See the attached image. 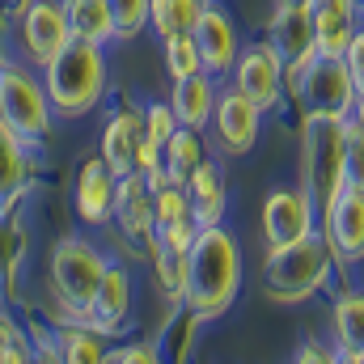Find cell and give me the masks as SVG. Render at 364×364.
Instances as JSON below:
<instances>
[{"mask_svg": "<svg viewBox=\"0 0 364 364\" xmlns=\"http://www.w3.org/2000/svg\"><path fill=\"white\" fill-rule=\"evenodd\" d=\"M242 292V246L225 225L199 229L186 255V284H182V305L191 318L212 322L233 309Z\"/></svg>", "mask_w": 364, "mask_h": 364, "instance_id": "6da1fadb", "label": "cell"}, {"mask_svg": "<svg viewBox=\"0 0 364 364\" xmlns=\"http://www.w3.org/2000/svg\"><path fill=\"white\" fill-rule=\"evenodd\" d=\"M106 85H110L106 51L97 43H85V38H73L68 47H60L43 64V90L51 97L55 114H68V119L90 114L106 97Z\"/></svg>", "mask_w": 364, "mask_h": 364, "instance_id": "7a4b0ae2", "label": "cell"}, {"mask_svg": "<svg viewBox=\"0 0 364 364\" xmlns=\"http://www.w3.org/2000/svg\"><path fill=\"white\" fill-rule=\"evenodd\" d=\"M331 275H335V250H331L326 233L314 229L309 237H301L292 246L267 250L259 284L279 305H305L309 296H318L331 284Z\"/></svg>", "mask_w": 364, "mask_h": 364, "instance_id": "3957f363", "label": "cell"}, {"mask_svg": "<svg viewBox=\"0 0 364 364\" xmlns=\"http://www.w3.org/2000/svg\"><path fill=\"white\" fill-rule=\"evenodd\" d=\"M343 186H348V170H343V119L305 114V132H301V191L314 199V208L322 216Z\"/></svg>", "mask_w": 364, "mask_h": 364, "instance_id": "277c9868", "label": "cell"}, {"mask_svg": "<svg viewBox=\"0 0 364 364\" xmlns=\"http://www.w3.org/2000/svg\"><path fill=\"white\" fill-rule=\"evenodd\" d=\"M284 90H292L305 114H322V119H348L356 106V81L343 55H314L292 77H284Z\"/></svg>", "mask_w": 364, "mask_h": 364, "instance_id": "5b68a950", "label": "cell"}, {"mask_svg": "<svg viewBox=\"0 0 364 364\" xmlns=\"http://www.w3.org/2000/svg\"><path fill=\"white\" fill-rule=\"evenodd\" d=\"M106 263H110V259H106L93 242H85V237H64V242L51 250V263H47V272H51V292H55V301L68 309L73 322H81L90 296L97 292V279L106 272Z\"/></svg>", "mask_w": 364, "mask_h": 364, "instance_id": "8992f818", "label": "cell"}, {"mask_svg": "<svg viewBox=\"0 0 364 364\" xmlns=\"http://www.w3.org/2000/svg\"><path fill=\"white\" fill-rule=\"evenodd\" d=\"M51 119H55V106L43 81L30 68L0 64V123L13 127L26 144H38L43 136H51Z\"/></svg>", "mask_w": 364, "mask_h": 364, "instance_id": "52a82bcc", "label": "cell"}, {"mask_svg": "<svg viewBox=\"0 0 364 364\" xmlns=\"http://www.w3.org/2000/svg\"><path fill=\"white\" fill-rule=\"evenodd\" d=\"M263 242L267 250H279V246H292L301 237H309L314 229H322V216L314 208V199L301 191V186H279L263 199Z\"/></svg>", "mask_w": 364, "mask_h": 364, "instance_id": "ba28073f", "label": "cell"}, {"mask_svg": "<svg viewBox=\"0 0 364 364\" xmlns=\"http://www.w3.org/2000/svg\"><path fill=\"white\" fill-rule=\"evenodd\" d=\"M212 136H216V149L225 157H246L255 144H259V132H263V110L237 90H220L216 93V106H212V119H208Z\"/></svg>", "mask_w": 364, "mask_h": 364, "instance_id": "9c48e42d", "label": "cell"}, {"mask_svg": "<svg viewBox=\"0 0 364 364\" xmlns=\"http://www.w3.org/2000/svg\"><path fill=\"white\" fill-rule=\"evenodd\" d=\"M267 43L284 64V77H292L301 64H309L318 55L314 47V13L309 4H292V0H275V13L267 21Z\"/></svg>", "mask_w": 364, "mask_h": 364, "instance_id": "30bf717a", "label": "cell"}, {"mask_svg": "<svg viewBox=\"0 0 364 364\" xmlns=\"http://www.w3.org/2000/svg\"><path fill=\"white\" fill-rule=\"evenodd\" d=\"M322 233L335 250V267H360L364 263V191L343 186L335 203L322 212Z\"/></svg>", "mask_w": 364, "mask_h": 364, "instance_id": "8fae6325", "label": "cell"}, {"mask_svg": "<svg viewBox=\"0 0 364 364\" xmlns=\"http://www.w3.org/2000/svg\"><path fill=\"white\" fill-rule=\"evenodd\" d=\"M233 90L246 93L263 114L279 106V97H284V64H279V55L272 51V43L263 38V43H250V47H242V55H237V64H233Z\"/></svg>", "mask_w": 364, "mask_h": 364, "instance_id": "7c38bea8", "label": "cell"}, {"mask_svg": "<svg viewBox=\"0 0 364 364\" xmlns=\"http://www.w3.org/2000/svg\"><path fill=\"white\" fill-rule=\"evenodd\" d=\"M195 34V47H199V64L208 77H229L237 55H242V34H237V21L220 9V4H208L199 13V21L191 26Z\"/></svg>", "mask_w": 364, "mask_h": 364, "instance_id": "4fadbf2b", "label": "cell"}, {"mask_svg": "<svg viewBox=\"0 0 364 364\" xmlns=\"http://www.w3.org/2000/svg\"><path fill=\"white\" fill-rule=\"evenodd\" d=\"M110 225L132 242L144 246L153 242V182L140 170H127L114 182V208H110Z\"/></svg>", "mask_w": 364, "mask_h": 364, "instance_id": "5bb4252c", "label": "cell"}, {"mask_svg": "<svg viewBox=\"0 0 364 364\" xmlns=\"http://www.w3.org/2000/svg\"><path fill=\"white\" fill-rule=\"evenodd\" d=\"M127 318H132V275H127L123 263H106V272L97 279V292L90 296L81 322L110 339V335H119L127 326Z\"/></svg>", "mask_w": 364, "mask_h": 364, "instance_id": "9a60e30c", "label": "cell"}, {"mask_svg": "<svg viewBox=\"0 0 364 364\" xmlns=\"http://www.w3.org/2000/svg\"><path fill=\"white\" fill-rule=\"evenodd\" d=\"M21 43H26V55L43 68L60 47L73 43V30H68V13H64V0H30V9L21 13Z\"/></svg>", "mask_w": 364, "mask_h": 364, "instance_id": "2e32d148", "label": "cell"}, {"mask_svg": "<svg viewBox=\"0 0 364 364\" xmlns=\"http://www.w3.org/2000/svg\"><path fill=\"white\" fill-rule=\"evenodd\" d=\"M314 47L318 55H343L364 26V0H314Z\"/></svg>", "mask_w": 364, "mask_h": 364, "instance_id": "e0dca14e", "label": "cell"}, {"mask_svg": "<svg viewBox=\"0 0 364 364\" xmlns=\"http://www.w3.org/2000/svg\"><path fill=\"white\" fill-rule=\"evenodd\" d=\"M114 182L119 174L102 161V157H90L81 170H77V182H73V208L81 216V225H110V208H114Z\"/></svg>", "mask_w": 364, "mask_h": 364, "instance_id": "ac0fdd59", "label": "cell"}, {"mask_svg": "<svg viewBox=\"0 0 364 364\" xmlns=\"http://www.w3.org/2000/svg\"><path fill=\"white\" fill-rule=\"evenodd\" d=\"M140 136H144V119H140V106L123 102L110 123L102 127V161L114 170V174H127L136 166V149H140Z\"/></svg>", "mask_w": 364, "mask_h": 364, "instance_id": "d6986e66", "label": "cell"}, {"mask_svg": "<svg viewBox=\"0 0 364 364\" xmlns=\"http://www.w3.org/2000/svg\"><path fill=\"white\" fill-rule=\"evenodd\" d=\"M335 326V364H364V288H343L331 305Z\"/></svg>", "mask_w": 364, "mask_h": 364, "instance_id": "ffe728a7", "label": "cell"}, {"mask_svg": "<svg viewBox=\"0 0 364 364\" xmlns=\"http://www.w3.org/2000/svg\"><path fill=\"white\" fill-rule=\"evenodd\" d=\"M186 195H191V212L199 220V229L208 225H225V208H229V191H225V178H220V166L216 161H199L186 178Z\"/></svg>", "mask_w": 364, "mask_h": 364, "instance_id": "44dd1931", "label": "cell"}, {"mask_svg": "<svg viewBox=\"0 0 364 364\" xmlns=\"http://www.w3.org/2000/svg\"><path fill=\"white\" fill-rule=\"evenodd\" d=\"M216 93H220V90H216V77H208V73L178 77V81H174V93H170V106H174V114H178L182 127L203 132V127H208V119H212Z\"/></svg>", "mask_w": 364, "mask_h": 364, "instance_id": "7402d4cb", "label": "cell"}, {"mask_svg": "<svg viewBox=\"0 0 364 364\" xmlns=\"http://www.w3.org/2000/svg\"><path fill=\"white\" fill-rule=\"evenodd\" d=\"M64 13H68V30L73 38H85V43H114V21H110V9L106 0H64Z\"/></svg>", "mask_w": 364, "mask_h": 364, "instance_id": "603a6c76", "label": "cell"}, {"mask_svg": "<svg viewBox=\"0 0 364 364\" xmlns=\"http://www.w3.org/2000/svg\"><path fill=\"white\" fill-rule=\"evenodd\" d=\"M208 153H203V132H195V127H178L166 144H161V170H166V178L170 182H182L191 178V170L203 161Z\"/></svg>", "mask_w": 364, "mask_h": 364, "instance_id": "cb8c5ba5", "label": "cell"}, {"mask_svg": "<svg viewBox=\"0 0 364 364\" xmlns=\"http://www.w3.org/2000/svg\"><path fill=\"white\" fill-rule=\"evenodd\" d=\"M26 178H30V144L0 123V199L21 195Z\"/></svg>", "mask_w": 364, "mask_h": 364, "instance_id": "d4e9b609", "label": "cell"}, {"mask_svg": "<svg viewBox=\"0 0 364 364\" xmlns=\"http://www.w3.org/2000/svg\"><path fill=\"white\" fill-rule=\"evenodd\" d=\"M216 0H149V30L166 43L199 21V13Z\"/></svg>", "mask_w": 364, "mask_h": 364, "instance_id": "484cf974", "label": "cell"}, {"mask_svg": "<svg viewBox=\"0 0 364 364\" xmlns=\"http://www.w3.org/2000/svg\"><path fill=\"white\" fill-rule=\"evenodd\" d=\"M55 356L68 364H102L106 360V335L90 331L85 322H73L55 339Z\"/></svg>", "mask_w": 364, "mask_h": 364, "instance_id": "4316f807", "label": "cell"}, {"mask_svg": "<svg viewBox=\"0 0 364 364\" xmlns=\"http://www.w3.org/2000/svg\"><path fill=\"white\" fill-rule=\"evenodd\" d=\"M186 255H191V250H174V246H161V242H153V246H149L157 288H161L170 301H182V284H186Z\"/></svg>", "mask_w": 364, "mask_h": 364, "instance_id": "83f0119b", "label": "cell"}, {"mask_svg": "<svg viewBox=\"0 0 364 364\" xmlns=\"http://www.w3.org/2000/svg\"><path fill=\"white\" fill-rule=\"evenodd\" d=\"M191 212V195H186V186L182 182H161V186H153V233L157 229H166V225H174L178 216Z\"/></svg>", "mask_w": 364, "mask_h": 364, "instance_id": "f1b7e54d", "label": "cell"}, {"mask_svg": "<svg viewBox=\"0 0 364 364\" xmlns=\"http://www.w3.org/2000/svg\"><path fill=\"white\" fill-rule=\"evenodd\" d=\"M110 21H114V38H136L149 30V0H106Z\"/></svg>", "mask_w": 364, "mask_h": 364, "instance_id": "f546056e", "label": "cell"}, {"mask_svg": "<svg viewBox=\"0 0 364 364\" xmlns=\"http://www.w3.org/2000/svg\"><path fill=\"white\" fill-rule=\"evenodd\" d=\"M166 68H170V77L178 81V77H191V73H203V64H199V47H195V34L191 30H182L174 38H166Z\"/></svg>", "mask_w": 364, "mask_h": 364, "instance_id": "4dcf8cb0", "label": "cell"}, {"mask_svg": "<svg viewBox=\"0 0 364 364\" xmlns=\"http://www.w3.org/2000/svg\"><path fill=\"white\" fill-rule=\"evenodd\" d=\"M343 170H348V186L364 191V127L352 114L343 119Z\"/></svg>", "mask_w": 364, "mask_h": 364, "instance_id": "1f68e13d", "label": "cell"}, {"mask_svg": "<svg viewBox=\"0 0 364 364\" xmlns=\"http://www.w3.org/2000/svg\"><path fill=\"white\" fill-rule=\"evenodd\" d=\"M140 119H144V140H153V144H166L174 132H178V114H174V106L170 102H144L140 106Z\"/></svg>", "mask_w": 364, "mask_h": 364, "instance_id": "d6a6232c", "label": "cell"}, {"mask_svg": "<svg viewBox=\"0 0 364 364\" xmlns=\"http://www.w3.org/2000/svg\"><path fill=\"white\" fill-rule=\"evenodd\" d=\"M0 360H4V364H26V360H34V348H30V339L21 335V326H17L9 314H0Z\"/></svg>", "mask_w": 364, "mask_h": 364, "instance_id": "836d02e7", "label": "cell"}, {"mask_svg": "<svg viewBox=\"0 0 364 364\" xmlns=\"http://www.w3.org/2000/svg\"><path fill=\"white\" fill-rule=\"evenodd\" d=\"M106 360L110 364H157L161 360V348L149 343V339H136V343H123V348H106Z\"/></svg>", "mask_w": 364, "mask_h": 364, "instance_id": "e575fe53", "label": "cell"}, {"mask_svg": "<svg viewBox=\"0 0 364 364\" xmlns=\"http://www.w3.org/2000/svg\"><path fill=\"white\" fill-rule=\"evenodd\" d=\"M343 64H348V73H352V81H356V93H364V26L356 30V38L348 43Z\"/></svg>", "mask_w": 364, "mask_h": 364, "instance_id": "d590c367", "label": "cell"}, {"mask_svg": "<svg viewBox=\"0 0 364 364\" xmlns=\"http://www.w3.org/2000/svg\"><path fill=\"white\" fill-rule=\"evenodd\" d=\"M292 360H301V364H335V348H326L322 339H305V343L292 352Z\"/></svg>", "mask_w": 364, "mask_h": 364, "instance_id": "8d00e7d4", "label": "cell"}, {"mask_svg": "<svg viewBox=\"0 0 364 364\" xmlns=\"http://www.w3.org/2000/svg\"><path fill=\"white\" fill-rule=\"evenodd\" d=\"M352 119L364 127V93H356V106H352Z\"/></svg>", "mask_w": 364, "mask_h": 364, "instance_id": "74e56055", "label": "cell"}, {"mask_svg": "<svg viewBox=\"0 0 364 364\" xmlns=\"http://www.w3.org/2000/svg\"><path fill=\"white\" fill-rule=\"evenodd\" d=\"M4 203H9V199H0V216H4Z\"/></svg>", "mask_w": 364, "mask_h": 364, "instance_id": "f35d334b", "label": "cell"}, {"mask_svg": "<svg viewBox=\"0 0 364 364\" xmlns=\"http://www.w3.org/2000/svg\"><path fill=\"white\" fill-rule=\"evenodd\" d=\"M292 4H314V0H292Z\"/></svg>", "mask_w": 364, "mask_h": 364, "instance_id": "ab89813d", "label": "cell"}]
</instances>
